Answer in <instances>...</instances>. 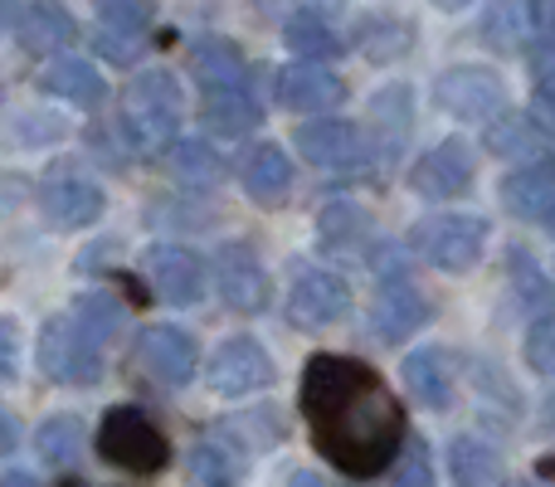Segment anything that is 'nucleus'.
<instances>
[{
	"label": "nucleus",
	"instance_id": "f257e3e1",
	"mask_svg": "<svg viewBox=\"0 0 555 487\" xmlns=\"http://www.w3.org/2000/svg\"><path fill=\"white\" fill-rule=\"evenodd\" d=\"M297 405H302L317 453L346 478H380L385 469L400 463L404 444H410L400 395L361 356H307L302 375H297Z\"/></svg>",
	"mask_w": 555,
	"mask_h": 487
},
{
	"label": "nucleus",
	"instance_id": "f03ea898",
	"mask_svg": "<svg viewBox=\"0 0 555 487\" xmlns=\"http://www.w3.org/2000/svg\"><path fill=\"white\" fill-rule=\"evenodd\" d=\"M181 123H185V93L176 84V74L152 68V74H137L122 88V117H117V127H122L127 146L137 156L171 152L176 137H181Z\"/></svg>",
	"mask_w": 555,
	"mask_h": 487
},
{
	"label": "nucleus",
	"instance_id": "7ed1b4c3",
	"mask_svg": "<svg viewBox=\"0 0 555 487\" xmlns=\"http://www.w3.org/2000/svg\"><path fill=\"white\" fill-rule=\"evenodd\" d=\"M93 449L103 463L122 473H137V478H152L171 463V439L162 434V424L152 420L146 410L137 405H117L98 420V434H93Z\"/></svg>",
	"mask_w": 555,
	"mask_h": 487
},
{
	"label": "nucleus",
	"instance_id": "20e7f679",
	"mask_svg": "<svg viewBox=\"0 0 555 487\" xmlns=\"http://www.w3.org/2000/svg\"><path fill=\"white\" fill-rule=\"evenodd\" d=\"M488 220L468 210H443V215H424V220L410 225V248L424 258V264L443 268V273H468L473 264L488 248Z\"/></svg>",
	"mask_w": 555,
	"mask_h": 487
},
{
	"label": "nucleus",
	"instance_id": "39448f33",
	"mask_svg": "<svg viewBox=\"0 0 555 487\" xmlns=\"http://www.w3.org/2000/svg\"><path fill=\"white\" fill-rule=\"evenodd\" d=\"M39 366L59 385H98V375H103V342L88 336L74 312L49 317L44 332H39Z\"/></svg>",
	"mask_w": 555,
	"mask_h": 487
},
{
	"label": "nucleus",
	"instance_id": "423d86ee",
	"mask_svg": "<svg viewBox=\"0 0 555 487\" xmlns=\"http://www.w3.org/2000/svg\"><path fill=\"white\" fill-rule=\"evenodd\" d=\"M434 107H443L449 117H463V123H488L507 107V88L488 64H459L439 74Z\"/></svg>",
	"mask_w": 555,
	"mask_h": 487
},
{
	"label": "nucleus",
	"instance_id": "0eeeda50",
	"mask_svg": "<svg viewBox=\"0 0 555 487\" xmlns=\"http://www.w3.org/2000/svg\"><path fill=\"white\" fill-rule=\"evenodd\" d=\"M297 152L307 166H322V171H356V166L371 162V137L361 123H346V117H322V123H302L297 127Z\"/></svg>",
	"mask_w": 555,
	"mask_h": 487
},
{
	"label": "nucleus",
	"instance_id": "6e6552de",
	"mask_svg": "<svg viewBox=\"0 0 555 487\" xmlns=\"http://www.w3.org/2000/svg\"><path fill=\"white\" fill-rule=\"evenodd\" d=\"M205 381H210L215 395H254L263 390V385H273V361L269 351H263V342H254V336H224L220 346H215L210 366H205Z\"/></svg>",
	"mask_w": 555,
	"mask_h": 487
},
{
	"label": "nucleus",
	"instance_id": "1a4fd4ad",
	"mask_svg": "<svg viewBox=\"0 0 555 487\" xmlns=\"http://www.w3.org/2000/svg\"><path fill=\"white\" fill-rule=\"evenodd\" d=\"M478 176V162H473V146L463 137H449V142L429 146L424 156H414L410 166V191L424 195V201H453L463 195Z\"/></svg>",
	"mask_w": 555,
	"mask_h": 487
},
{
	"label": "nucleus",
	"instance_id": "9d476101",
	"mask_svg": "<svg viewBox=\"0 0 555 487\" xmlns=\"http://www.w3.org/2000/svg\"><path fill=\"white\" fill-rule=\"evenodd\" d=\"M142 278L171 307H191L205 297V264L185 244H152L142 254Z\"/></svg>",
	"mask_w": 555,
	"mask_h": 487
},
{
	"label": "nucleus",
	"instance_id": "9b49d317",
	"mask_svg": "<svg viewBox=\"0 0 555 487\" xmlns=\"http://www.w3.org/2000/svg\"><path fill=\"white\" fill-rule=\"evenodd\" d=\"M5 25H10V35H15V44L35 59L59 54V49H68L78 39L74 15H68L59 0H25V5L5 0Z\"/></svg>",
	"mask_w": 555,
	"mask_h": 487
},
{
	"label": "nucleus",
	"instance_id": "f8f14e48",
	"mask_svg": "<svg viewBox=\"0 0 555 487\" xmlns=\"http://www.w3.org/2000/svg\"><path fill=\"white\" fill-rule=\"evenodd\" d=\"M351 312V287L346 278L326 273V268H302L287 293V322L293 326H332Z\"/></svg>",
	"mask_w": 555,
	"mask_h": 487
},
{
	"label": "nucleus",
	"instance_id": "ddd939ff",
	"mask_svg": "<svg viewBox=\"0 0 555 487\" xmlns=\"http://www.w3.org/2000/svg\"><path fill=\"white\" fill-rule=\"evenodd\" d=\"M424 322H429V297H424L404 273L380 278V293H375V303H371V332L395 346V342L420 332Z\"/></svg>",
	"mask_w": 555,
	"mask_h": 487
},
{
	"label": "nucleus",
	"instance_id": "4468645a",
	"mask_svg": "<svg viewBox=\"0 0 555 487\" xmlns=\"http://www.w3.org/2000/svg\"><path fill=\"white\" fill-rule=\"evenodd\" d=\"M39 210H44V220L54 230H88L93 220H103L107 201L93 181H83L74 171H59L39 185Z\"/></svg>",
	"mask_w": 555,
	"mask_h": 487
},
{
	"label": "nucleus",
	"instance_id": "2eb2a0df",
	"mask_svg": "<svg viewBox=\"0 0 555 487\" xmlns=\"http://www.w3.org/2000/svg\"><path fill=\"white\" fill-rule=\"evenodd\" d=\"M215 287L234 312H263L269 307V273L249 244H224L215 254Z\"/></svg>",
	"mask_w": 555,
	"mask_h": 487
},
{
	"label": "nucleus",
	"instance_id": "dca6fc26",
	"mask_svg": "<svg viewBox=\"0 0 555 487\" xmlns=\"http://www.w3.org/2000/svg\"><path fill=\"white\" fill-rule=\"evenodd\" d=\"M346 98V84L322 68L317 59H297V64L278 68V103L293 107V113H332L336 103Z\"/></svg>",
	"mask_w": 555,
	"mask_h": 487
},
{
	"label": "nucleus",
	"instance_id": "f3484780",
	"mask_svg": "<svg viewBox=\"0 0 555 487\" xmlns=\"http://www.w3.org/2000/svg\"><path fill=\"white\" fill-rule=\"evenodd\" d=\"M137 366L162 385H185L195 375V342L181 326H146L137 336Z\"/></svg>",
	"mask_w": 555,
	"mask_h": 487
},
{
	"label": "nucleus",
	"instance_id": "a211bd4d",
	"mask_svg": "<svg viewBox=\"0 0 555 487\" xmlns=\"http://www.w3.org/2000/svg\"><path fill=\"white\" fill-rule=\"evenodd\" d=\"M191 74L201 93H234V88H254V68L234 39H195L191 44Z\"/></svg>",
	"mask_w": 555,
	"mask_h": 487
},
{
	"label": "nucleus",
	"instance_id": "6ab92c4d",
	"mask_svg": "<svg viewBox=\"0 0 555 487\" xmlns=\"http://www.w3.org/2000/svg\"><path fill=\"white\" fill-rule=\"evenodd\" d=\"M502 210L527 225L555 220V162L537 156V162H527L521 171H512L507 181H502Z\"/></svg>",
	"mask_w": 555,
	"mask_h": 487
},
{
	"label": "nucleus",
	"instance_id": "aec40b11",
	"mask_svg": "<svg viewBox=\"0 0 555 487\" xmlns=\"http://www.w3.org/2000/svg\"><path fill=\"white\" fill-rule=\"evenodd\" d=\"M404 385L424 410H449L453 405V356L443 346H424V351L404 356Z\"/></svg>",
	"mask_w": 555,
	"mask_h": 487
},
{
	"label": "nucleus",
	"instance_id": "412c9836",
	"mask_svg": "<svg viewBox=\"0 0 555 487\" xmlns=\"http://www.w3.org/2000/svg\"><path fill=\"white\" fill-rule=\"evenodd\" d=\"M240 181L259 205H278L287 191H293V162H287V152L278 142H259L244 152Z\"/></svg>",
	"mask_w": 555,
	"mask_h": 487
},
{
	"label": "nucleus",
	"instance_id": "4be33fe9",
	"mask_svg": "<svg viewBox=\"0 0 555 487\" xmlns=\"http://www.w3.org/2000/svg\"><path fill=\"white\" fill-rule=\"evenodd\" d=\"M317 244H322L326 254H341V258L365 254V248L375 244V225L356 201H336V205H326L322 220H317Z\"/></svg>",
	"mask_w": 555,
	"mask_h": 487
},
{
	"label": "nucleus",
	"instance_id": "5701e85b",
	"mask_svg": "<svg viewBox=\"0 0 555 487\" xmlns=\"http://www.w3.org/2000/svg\"><path fill=\"white\" fill-rule=\"evenodd\" d=\"M39 88L44 93H54V98H64V103H74V107H98L107 98V84L98 78V68L93 64H83V59H54V64L39 74Z\"/></svg>",
	"mask_w": 555,
	"mask_h": 487
},
{
	"label": "nucleus",
	"instance_id": "b1692460",
	"mask_svg": "<svg viewBox=\"0 0 555 487\" xmlns=\"http://www.w3.org/2000/svg\"><path fill=\"white\" fill-rule=\"evenodd\" d=\"M488 152L502 156V162H537L541 156V123L537 117H521L502 107L498 117H488Z\"/></svg>",
	"mask_w": 555,
	"mask_h": 487
},
{
	"label": "nucleus",
	"instance_id": "393cba45",
	"mask_svg": "<svg viewBox=\"0 0 555 487\" xmlns=\"http://www.w3.org/2000/svg\"><path fill=\"white\" fill-rule=\"evenodd\" d=\"M449 473H453V487H507L502 459L482 439H473V434L449 444Z\"/></svg>",
	"mask_w": 555,
	"mask_h": 487
},
{
	"label": "nucleus",
	"instance_id": "a878e982",
	"mask_svg": "<svg viewBox=\"0 0 555 487\" xmlns=\"http://www.w3.org/2000/svg\"><path fill=\"white\" fill-rule=\"evenodd\" d=\"M201 117L210 132L244 137L259 123V88H234V93H201Z\"/></svg>",
	"mask_w": 555,
	"mask_h": 487
},
{
	"label": "nucleus",
	"instance_id": "bb28decb",
	"mask_svg": "<svg viewBox=\"0 0 555 487\" xmlns=\"http://www.w3.org/2000/svg\"><path fill=\"white\" fill-rule=\"evenodd\" d=\"M283 44L293 49L297 59H336V54H346V39L336 35L332 25H326V15H317V10H297L293 20L283 25Z\"/></svg>",
	"mask_w": 555,
	"mask_h": 487
},
{
	"label": "nucleus",
	"instance_id": "cd10ccee",
	"mask_svg": "<svg viewBox=\"0 0 555 487\" xmlns=\"http://www.w3.org/2000/svg\"><path fill=\"white\" fill-rule=\"evenodd\" d=\"M356 44H361V54L371 59V64H390V59L410 54L414 25L410 20H395V15H371V20H361V29H356Z\"/></svg>",
	"mask_w": 555,
	"mask_h": 487
},
{
	"label": "nucleus",
	"instance_id": "c85d7f7f",
	"mask_svg": "<svg viewBox=\"0 0 555 487\" xmlns=\"http://www.w3.org/2000/svg\"><path fill=\"white\" fill-rule=\"evenodd\" d=\"M78 449H83V424H78L74 414H49L35 430V453L49 469H74Z\"/></svg>",
	"mask_w": 555,
	"mask_h": 487
},
{
	"label": "nucleus",
	"instance_id": "c756f323",
	"mask_svg": "<svg viewBox=\"0 0 555 487\" xmlns=\"http://www.w3.org/2000/svg\"><path fill=\"white\" fill-rule=\"evenodd\" d=\"M171 171H176V181H185V185H210V181L224 176V162L210 142H176L171 146Z\"/></svg>",
	"mask_w": 555,
	"mask_h": 487
},
{
	"label": "nucleus",
	"instance_id": "7c9ffc66",
	"mask_svg": "<svg viewBox=\"0 0 555 487\" xmlns=\"http://www.w3.org/2000/svg\"><path fill=\"white\" fill-rule=\"evenodd\" d=\"M185 487H240V463L215 444H201L185 459Z\"/></svg>",
	"mask_w": 555,
	"mask_h": 487
},
{
	"label": "nucleus",
	"instance_id": "2f4dec72",
	"mask_svg": "<svg viewBox=\"0 0 555 487\" xmlns=\"http://www.w3.org/2000/svg\"><path fill=\"white\" fill-rule=\"evenodd\" d=\"M74 317L83 322L88 336H98V342H113L117 326H122V317H127V307L117 303L113 293H83V297H74Z\"/></svg>",
	"mask_w": 555,
	"mask_h": 487
},
{
	"label": "nucleus",
	"instance_id": "473e14b6",
	"mask_svg": "<svg viewBox=\"0 0 555 487\" xmlns=\"http://www.w3.org/2000/svg\"><path fill=\"white\" fill-rule=\"evenodd\" d=\"M482 35H488L492 49H517L521 35H531L527 25V5H517V0H502L498 10H492L488 20H482Z\"/></svg>",
	"mask_w": 555,
	"mask_h": 487
},
{
	"label": "nucleus",
	"instance_id": "72a5a7b5",
	"mask_svg": "<svg viewBox=\"0 0 555 487\" xmlns=\"http://www.w3.org/2000/svg\"><path fill=\"white\" fill-rule=\"evenodd\" d=\"M93 49H98V59H107V64L127 68V64H137V59H142L146 35H142V29H113V25H98V29H93Z\"/></svg>",
	"mask_w": 555,
	"mask_h": 487
},
{
	"label": "nucleus",
	"instance_id": "f704fd0d",
	"mask_svg": "<svg viewBox=\"0 0 555 487\" xmlns=\"http://www.w3.org/2000/svg\"><path fill=\"white\" fill-rule=\"evenodd\" d=\"M527 366L531 371H541V375H555V312L546 317H537V322L527 326Z\"/></svg>",
	"mask_w": 555,
	"mask_h": 487
},
{
	"label": "nucleus",
	"instance_id": "c9c22d12",
	"mask_svg": "<svg viewBox=\"0 0 555 487\" xmlns=\"http://www.w3.org/2000/svg\"><path fill=\"white\" fill-rule=\"evenodd\" d=\"M146 20H152V5H146V0H98V25L142 29L146 35Z\"/></svg>",
	"mask_w": 555,
	"mask_h": 487
},
{
	"label": "nucleus",
	"instance_id": "e433bc0d",
	"mask_svg": "<svg viewBox=\"0 0 555 487\" xmlns=\"http://www.w3.org/2000/svg\"><path fill=\"white\" fill-rule=\"evenodd\" d=\"M395 487H434V463H429V449H424L420 439L404 444L400 469H395Z\"/></svg>",
	"mask_w": 555,
	"mask_h": 487
},
{
	"label": "nucleus",
	"instance_id": "4c0bfd02",
	"mask_svg": "<svg viewBox=\"0 0 555 487\" xmlns=\"http://www.w3.org/2000/svg\"><path fill=\"white\" fill-rule=\"evenodd\" d=\"M512 268H517V293L527 297L531 307H541V303H546V297H551V283H546V278H541V268L531 264L527 254H512Z\"/></svg>",
	"mask_w": 555,
	"mask_h": 487
},
{
	"label": "nucleus",
	"instance_id": "58836bf2",
	"mask_svg": "<svg viewBox=\"0 0 555 487\" xmlns=\"http://www.w3.org/2000/svg\"><path fill=\"white\" fill-rule=\"evenodd\" d=\"M527 25L537 44H555V0H527Z\"/></svg>",
	"mask_w": 555,
	"mask_h": 487
},
{
	"label": "nucleus",
	"instance_id": "ea45409f",
	"mask_svg": "<svg viewBox=\"0 0 555 487\" xmlns=\"http://www.w3.org/2000/svg\"><path fill=\"white\" fill-rule=\"evenodd\" d=\"M531 78H537V93L555 98V44H541L537 59H531Z\"/></svg>",
	"mask_w": 555,
	"mask_h": 487
},
{
	"label": "nucleus",
	"instance_id": "a19ab883",
	"mask_svg": "<svg viewBox=\"0 0 555 487\" xmlns=\"http://www.w3.org/2000/svg\"><path fill=\"white\" fill-rule=\"evenodd\" d=\"M0 371H5V381H15V322L0 326Z\"/></svg>",
	"mask_w": 555,
	"mask_h": 487
},
{
	"label": "nucleus",
	"instance_id": "79ce46f5",
	"mask_svg": "<svg viewBox=\"0 0 555 487\" xmlns=\"http://www.w3.org/2000/svg\"><path fill=\"white\" fill-rule=\"evenodd\" d=\"M531 117L541 123V132L555 137V98H541V93H537V103H531Z\"/></svg>",
	"mask_w": 555,
	"mask_h": 487
},
{
	"label": "nucleus",
	"instance_id": "37998d69",
	"mask_svg": "<svg viewBox=\"0 0 555 487\" xmlns=\"http://www.w3.org/2000/svg\"><path fill=\"white\" fill-rule=\"evenodd\" d=\"M0 430H5V434H0V449H15V444H20V420H15V414H5V420H0Z\"/></svg>",
	"mask_w": 555,
	"mask_h": 487
},
{
	"label": "nucleus",
	"instance_id": "c03bdc74",
	"mask_svg": "<svg viewBox=\"0 0 555 487\" xmlns=\"http://www.w3.org/2000/svg\"><path fill=\"white\" fill-rule=\"evenodd\" d=\"M0 487H39V478H35V473H25V469H5Z\"/></svg>",
	"mask_w": 555,
	"mask_h": 487
},
{
	"label": "nucleus",
	"instance_id": "a18cd8bd",
	"mask_svg": "<svg viewBox=\"0 0 555 487\" xmlns=\"http://www.w3.org/2000/svg\"><path fill=\"white\" fill-rule=\"evenodd\" d=\"M287 487H326V478H317V473L297 469V473H293V478H287Z\"/></svg>",
	"mask_w": 555,
	"mask_h": 487
},
{
	"label": "nucleus",
	"instance_id": "49530a36",
	"mask_svg": "<svg viewBox=\"0 0 555 487\" xmlns=\"http://www.w3.org/2000/svg\"><path fill=\"white\" fill-rule=\"evenodd\" d=\"M439 10H463V5H473V0H434Z\"/></svg>",
	"mask_w": 555,
	"mask_h": 487
},
{
	"label": "nucleus",
	"instance_id": "de8ad7c7",
	"mask_svg": "<svg viewBox=\"0 0 555 487\" xmlns=\"http://www.w3.org/2000/svg\"><path fill=\"white\" fill-rule=\"evenodd\" d=\"M59 487H88V483H59Z\"/></svg>",
	"mask_w": 555,
	"mask_h": 487
},
{
	"label": "nucleus",
	"instance_id": "09e8293b",
	"mask_svg": "<svg viewBox=\"0 0 555 487\" xmlns=\"http://www.w3.org/2000/svg\"><path fill=\"white\" fill-rule=\"evenodd\" d=\"M551 230H555V220H551Z\"/></svg>",
	"mask_w": 555,
	"mask_h": 487
}]
</instances>
